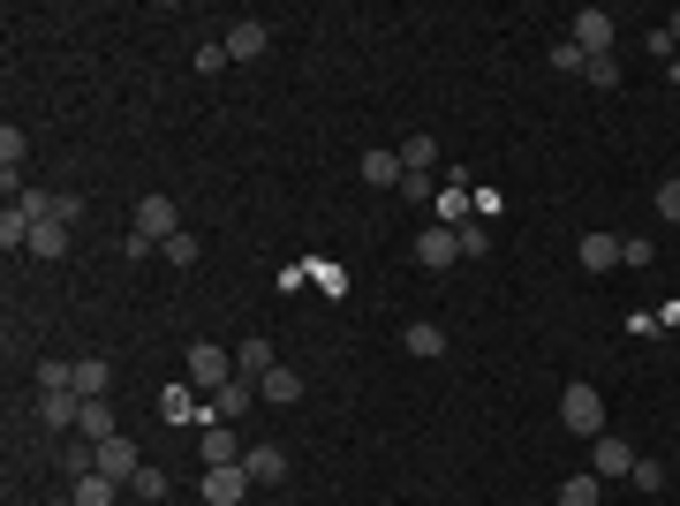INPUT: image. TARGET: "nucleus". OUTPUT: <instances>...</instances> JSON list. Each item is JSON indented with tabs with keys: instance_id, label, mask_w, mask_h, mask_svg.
<instances>
[{
	"instance_id": "f257e3e1",
	"label": "nucleus",
	"mask_w": 680,
	"mask_h": 506,
	"mask_svg": "<svg viewBox=\"0 0 680 506\" xmlns=\"http://www.w3.org/2000/svg\"><path fill=\"white\" fill-rule=\"evenodd\" d=\"M559 423L575 439H605V393L597 385H559Z\"/></svg>"
},
{
	"instance_id": "f03ea898",
	"label": "nucleus",
	"mask_w": 680,
	"mask_h": 506,
	"mask_svg": "<svg viewBox=\"0 0 680 506\" xmlns=\"http://www.w3.org/2000/svg\"><path fill=\"white\" fill-rule=\"evenodd\" d=\"M635 461H643V454H635L628 439H613V431H605V439H590V477H605V484H613V477H635Z\"/></svg>"
},
{
	"instance_id": "7ed1b4c3",
	"label": "nucleus",
	"mask_w": 680,
	"mask_h": 506,
	"mask_svg": "<svg viewBox=\"0 0 680 506\" xmlns=\"http://www.w3.org/2000/svg\"><path fill=\"white\" fill-rule=\"evenodd\" d=\"M129 235H144V242H167V235H181L174 197H137V227H129Z\"/></svg>"
},
{
	"instance_id": "20e7f679",
	"label": "nucleus",
	"mask_w": 680,
	"mask_h": 506,
	"mask_svg": "<svg viewBox=\"0 0 680 506\" xmlns=\"http://www.w3.org/2000/svg\"><path fill=\"white\" fill-rule=\"evenodd\" d=\"M197 499H204V506H242V499H250V469H242V461H235V469H204Z\"/></svg>"
},
{
	"instance_id": "39448f33",
	"label": "nucleus",
	"mask_w": 680,
	"mask_h": 506,
	"mask_svg": "<svg viewBox=\"0 0 680 506\" xmlns=\"http://www.w3.org/2000/svg\"><path fill=\"white\" fill-rule=\"evenodd\" d=\"M567 38H575L582 53H613V15H605V8H575V15H567Z\"/></svg>"
},
{
	"instance_id": "423d86ee",
	"label": "nucleus",
	"mask_w": 680,
	"mask_h": 506,
	"mask_svg": "<svg viewBox=\"0 0 680 506\" xmlns=\"http://www.w3.org/2000/svg\"><path fill=\"white\" fill-rule=\"evenodd\" d=\"M454 257H462V235H454V227H439V219H431V227H424V235H416V265H431V273H446V265H454Z\"/></svg>"
},
{
	"instance_id": "0eeeda50",
	"label": "nucleus",
	"mask_w": 680,
	"mask_h": 506,
	"mask_svg": "<svg viewBox=\"0 0 680 506\" xmlns=\"http://www.w3.org/2000/svg\"><path fill=\"white\" fill-rule=\"evenodd\" d=\"M189 378L219 393V385H235V363H227V355H219L212 340H189Z\"/></svg>"
},
{
	"instance_id": "6e6552de",
	"label": "nucleus",
	"mask_w": 680,
	"mask_h": 506,
	"mask_svg": "<svg viewBox=\"0 0 680 506\" xmlns=\"http://www.w3.org/2000/svg\"><path fill=\"white\" fill-rule=\"evenodd\" d=\"M242 454H250V446H242L227 423H204V439H197V461H204V469H235Z\"/></svg>"
},
{
	"instance_id": "1a4fd4ad",
	"label": "nucleus",
	"mask_w": 680,
	"mask_h": 506,
	"mask_svg": "<svg viewBox=\"0 0 680 506\" xmlns=\"http://www.w3.org/2000/svg\"><path fill=\"white\" fill-rule=\"evenodd\" d=\"M219 46H227V61H257V53L273 46V30H265V23H227Z\"/></svg>"
},
{
	"instance_id": "9d476101",
	"label": "nucleus",
	"mask_w": 680,
	"mask_h": 506,
	"mask_svg": "<svg viewBox=\"0 0 680 506\" xmlns=\"http://www.w3.org/2000/svg\"><path fill=\"white\" fill-rule=\"evenodd\" d=\"M137 469H144V461H137V446H129V439H106V446H99V477L137 484Z\"/></svg>"
},
{
	"instance_id": "9b49d317",
	"label": "nucleus",
	"mask_w": 680,
	"mask_h": 506,
	"mask_svg": "<svg viewBox=\"0 0 680 506\" xmlns=\"http://www.w3.org/2000/svg\"><path fill=\"white\" fill-rule=\"evenodd\" d=\"M355 174H363V181H370V189H401V152H386V144H378V152H363V160H355Z\"/></svg>"
},
{
	"instance_id": "f8f14e48",
	"label": "nucleus",
	"mask_w": 680,
	"mask_h": 506,
	"mask_svg": "<svg viewBox=\"0 0 680 506\" xmlns=\"http://www.w3.org/2000/svg\"><path fill=\"white\" fill-rule=\"evenodd\" d=\"M76 393H84V401H106V393H114V363H106V355H84V363H76Z\"/></svg>"
},
{
	"instance_id": "ddd939ff",
	"label": "nucleus",
	"mask_w": 680,
	"mask_h": 506,
	"mask_svg": "<svg viewBox=\"0 0 680 506\" xmlns=\"http://www.w3.org/2000/svg\"><path fill=\"white\" fill-rule=\"evenodd\" d=\"M250 401H257V385H250V378L219 385V393H212V423H235V416H250Z\"/></svg>"
},
{
	"instance_id": "4468645a",
	"label": "nucleus",
	"mask_w": 680,
	"mask_h": 506,
	"mask_svg": "<svg viewBox=\"0 0 680 506\" xmlns=\"http://www.w3.org/2000/svg\"><path fill=\"white\" fill-rule=\"evenodd\" d=\"M76 416H84V393H38V423L46 431H68Z\"/></svg>"
},
{
	"instance_id": "2eb2a0df",
	"label": "nucleus",
	"mask_w": 680,
	"mask_h": 506,
	"mask_svg": "<svg viewBox=\"0 0 680 506\" xmlns=\"http://www.w3.org/2000/svg\"><path fill=\"white\" fill-rule=\"evenodd\" d=\"M76 439H91V446L122 439V431H114V401H84V416H76Z\"/></svg>"
},
{
	"instance_id": "dca6fc26",
	"label": "nucleus",
	"mask_w": 680,
	"mask_h": 506,
	"mask_svg": "<svg viewBox=\"0 0 680 506\" xmlns=\"http://www.w3.org/2000/svg\"><path fill=\"white\" fill-rule=\"evenodd\" d=\"M401 347H408V355H424V363H439V355H446V333H439L431 318H416V326H401Z\"/></svg>"
},
{
	"instance_id": "f3484780",
	"label": "nucleus",
	"mask_w": 680,
	"mask_h": 506,
	"mask_svg": "<svg viewBox=\"0 0 680 506\" xmlns=\"http://www.w3.org/2000/svg\"><path fill=\"white\" fill-rule=\"evenodd\" d=\"M575 257H582V273H613L620 265V235H582Z\"/></svg>"
},
{
	"instance_id": "a211bd4d",
	"label": "nucleus",
	"mask_w": 680,
	"mask_h": 506,
	"mask_svg": "<svg viewBox=\"0 0 680 506\" xmlns=\"http://www.w3.org/2000/svg\"><path fill=\"white\" fill-rule=\"evenodd\" d=\"M242 469H250V484H280V477H288V454H280V446H250Z\"/></svg>"
},
{
	"instance_id": "6ab92c4d",
	"label": "nucleus",
	"mask_w": 680,
	"mask_h": 506,
	"mask_svg": "<svg viewBox=\"0 0 680 506\" xmlns=\"http://www.w3.org/2000/svg\"><path fill=\"white\" fill-rule=\"evenodd\" d=\"M23 160H30V137H23V129L8 122V129H0V181H8V189H15V174H23Z\"/></svg>"
},
{
	"instance_id": "aec40b11",
	"label": "nucleus",
	"mask_w": 680,
	"mask_h": 506,
	"mask_svg": "<svg viewBox=\"0 0 680 506\" xmlns=\"http://www.w3.org/2000/svg\"><path fill=\"white\" fill-rule=\"evenodd\" d=\"M469 219H477V197H469L462 181H454V189H439V227H469Z\"/></svg>"
},
{
	"instance_id": "412c9836",
	"label": "nucleus",
	"mask_w": 680,
	"mask_h": 506,
	"mask_svg": "<svg viewBox=\"0 0 680 506\" xmlns=\"http://www.w3.org/2000/svg\"><path fill=\"white\" fill-rule=\"evenodd\" d=\"M30 257H46V265L68 257V227H61V219H38V227H30Z\"/></svg>"
},
{
	"instance_id": "4be33fe9",
	"label": "nucleus",
	"mask_w": 680,
	"mask_h": 506,
	"mask_svg": "<svg viewBox=\"0 0 680 506\" xmlns=\"http://www.w3.org/2000/svg\"><path fill=\"white\" fill-rule=\"evenodd\" d=\"M257 393H265V401H280V408H288V401H303V378H295V370H288V363H273V370H265V378H257Z\"/></svg>"
},
{
	"instance_id": "5701e85b",
	"label": "nucleus",
	"mask_w": 680,
	"mask_h": 506,
	"mask_svg": "<svg viewBox=\"0 0 680 506\" xmlns=\"http://www.w3.org/2000/svg\"><path fill=\"white\" fill-rule=\"evenodd\" d=\"M235 370H242V378L257 385V378L273 370V340H265V333H257V340H242V355H235Z\"/></svg>"
},
{
	"instance_id": "b1692460",
	"label": "nucleus",
	"mask_w": 680,
	"mask_h": 506,
	"mask_svg": "<svg viewBox=\"0 0 680 506\" xmlns=\"http://www.w3.org/2000/svg\"><path fill=\"white\" fill-rule=\"evenodd\" d=\"M393 152H401V167H408V174H431V160H439V137H401Z\"/></svg>"
},
{
	"instance_id": "393cba45",
	"label": "nucleus",
	"mask_w": 680,
	"mask_h": 506,
	"mask_svg": "<svg viewBox=\"0 0 680 506\" xmlns=\"http://www.w3.org/2000/svg\"><path fill=\"white\" fill-rule=\"evenodd\" d=\"M597 492H605V477H590V469H582V477H567V484H559V506H597Z\"/></svg>"
},
{
	"instance_id": "a878e982",
	"label": "nucleus",
	"mask_w": 680,
	"mask_h": 506,
	"mask_svg": "<svg viewBox=\"0 0 680 506\" xmlns=\"http://www.w3.org/2000/svg\"><path fill=\"white\" fill-rule=\"evenodd\" d=\"M0 242H8V250H30V212H23V204L0 212Z\"/></svg>"
},
{
	"instance_id": "bb28decb",
	"label": "nucleus",
	"mask_w": 680,
	"mask_h": 506,
	"mask_svg": "<svg viewBox=\"0 0 680 506\" xmlns=\"http://www.w3.org/2000/svg\"><path fill=\"white\" fill-rule=\"evenodd\" d=\"M114 477H76V506H114Z\"/></svg>"
},
{
	"instance_id": "cd10ccee",
	"label": "nucleus",
	"mask_w": 680,
	"mask_h": 506,
	"mask_svg": "<svg viewBox=\"0 0 680 506\" xmlns=\"http://www.w3.org/2000/svg\"><path fill=\"white\" fill-rule=\"evenodd\" d=\"M552 68H559V76H582V68H590V53H582L575 38H559V46H552Z\"/></svg>"
},
{
	"instance_id": "c85d7f7f",
	"label": "nucleus",
	"mask_w": 680,
	"mask_h": 506,
	"mask_svg": "<svg viewBox=\"0 0 680 506\" xmlns=\"http://www.w3.org/2000/svg\"><path fill=\"white\" fill-rule=\"evenodd\" d=\"M582 76H590L597 91H620V61H613V53H590V68H582Z\"/></svg>"
},
{
	"instance_id": "c756f323",
	"label": "nucleus",
	"mask_w": 680,
	"mask_h": 506,
	"mask_svg": "<svg viewBox=\"0 0 680 506\" xmlns=\"http://www.w3.org/2000/svg\"><path fill=\"white\" fill-rule=\"evenodd\" d=\"M160 257H167V265H197V235H189V227H181V235H167V242H160Z\"/></svg>"
},
{
	"instance_id": "7c9ffc66",
	"label": "nucleus",
	"mask_w": 680,
	"mask_h": 506,
	"mask_svg": "<svg viewBox=\"0 0 680 506\" xmlns=\"http://www.w3.org/2000/svg\"><path fill=\"white\" fill-rule=\"evenodd\" d=\"M454 235H462V257H484V250H492V227H484V219H469V227H454Z\"/></svg>"
},
{
	"instance_id": "2f4dec72",
	"label": "nucleus",
	"mask_w": 680,
	"mask_h": 506,
	"mask_svg": "<svg viewBox=\"0 0 680 506\" xmlns=\"http://www.w3.org/2000/svg\"><path fill=\"white\" fill-rule=\"evenodd\" d=\"M129 492H137V499H167V469H152V461H144V469H137V484H129Z\"/></svg>"
},
{
	"instance_id": "473e14b6",
	"label": "nucleus",
	"mask_w": 680,
	"mask_h": 506,
	"mask_svg": "<svg viewBox=\"0 0 680 506\" xmlns=\"http://www.w3.org/2000/svg\"><path fill=\"white\" fill-rule=\"evenodd\" d=\"M219 68H227V46L204 38V46H197V76H219Z\"/></svg>"
},
{
	"instance_id": "72a5a7b5",
	"label": "nucleus",
	"mask_w": 680,
	"mask_h": 506,
	"mask_svg": "<svg viewBox=\"0 0 680 506\" xmlns=\"http://www.w3.org/2000/svg\"><path fill=\"white\" fill-rule=\"evenodd\" d=\"M401 197H408V204H431L439 181H431V174H401Z\"/></svg>"
},
{
	"instance_id": "f704fd0d",
	"label": "nucleus",
	"mask_w": 680,
	"mask_h": 506,
	"mask_svg": "<svg viewBox=\"0 0 680 506\" xmlns=\"http://www.w3.org/2000/svg\"><path fill=\"white\" fill-rule=\"evenodd\" d=\"M651 204H658V219H673V227H680V174H673V181H658Z\"/></svg>"
},
{
	"instance_id": "c9c22d12",
	"label": "nucleus",
	"mask_w": 680,
	"mask_h": 506,
	"mask_svg": "<svg viewBox=\"0 0 680 506\" xmlns=\"http://www.w3.org/2000/svg\"><path fill=\"white\" fill-rule=\"evenodd\" d=\"M651 257H658V250H651V242H643V235H628V242H620V265H635V273H643V265H651Z\"/></svg>"
},
{
	"instance_id": "e433bc0d",
	"label": "nucleus",
	"mask_w": 680,
	"mask_h": 506,
	"mask_svg": "<svg viewBox=\"0 0 680 506\" xmlns=\"http://www.w3.org/2000/svg\"><path fill=\"white\" fill-rule=\"evenodd\" d=\"M628 484H635V492H666V469H658V461H635V477H628Z\"/></svg>"
},
{
	"instance_id": "4c0bfd02",
	"label": "nucleus",
	"mask_w": 680,
	"mask_h": 506,
	"mask_svg": "<svg viewBox=\"0 0 680 506\" xmlns=\"http://www.w3.org/2000/svg\"><path fill=\"white\" fill-rule=\"evenodd\" d=\"M666 38H680V15H673V30H666Z\"/></svg>"
},
{
	"instance_id": "58836bf2",
	"label": "nucleus",
	"mask_w": 680,
	"mask_h": 506,
	"mask_svg": "<svg viewBox=\"0 0 680 506\" xmlns=\"http://www.w3.org/2000/svg\"><path fill=\"white\" fill-rule=\"evenodd\" d=\"M137 506H160V499H137Z\"/></svg>"
}]
</instances>
